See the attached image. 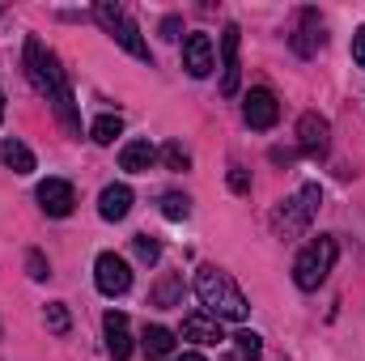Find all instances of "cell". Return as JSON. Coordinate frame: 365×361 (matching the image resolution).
<instances>
[{"mask_svg":"<svg viewBox=\"0 0 365 361\" xmlns=\"http://www.w3.org/2000/svg\"><path fill=\"white\" fill-rule=\"evenodd\" d=\"M26 77H30L34 90L56 106L60 123H64L73 136H81V115H77V102H73V86H68V77H64L56 51H47L38 39H26Z\"/></svg>","mask_w":365,"mask_h":361,"instance_id":"cell-1","label":"cell"},{"mask_svg":"<svg viewBox=\"0 0 365 361\" xmlns=\"http://www.w3.org/2000/svg\"><path fill=\"white\" fill-rule=\"evenodd\" d=\"M195 293H200V302L212 310V319H230V323H242L247 319V298H242V289L230 280V272H221L217 264H204V268L195 272Z\"/></svg>","mask_w":365,"mask_h":361,"instance_id":"cell-2","label":"cell"},{"mask_svg":"<svg viewBox=\"0 0 365 361\" xmlns=\"http://www.w3.org/2000/svg\"><path fill=\"white\" fill-rule=\"evenodd\" d=\"M336 238L331 234H319L314 243H306L302 251H297V260H293V280H297V289H306V293H314L323 280H327V272L336 264Z\"/></svg>","mask_w":365,"mask_h":361,"instance_id":"cell-3","label":"cell"},{"mask_svg":"<svg viewBox=\"0 0 365 361\" xmlns=\"http://www.w3.org/2000/svg\"><path fill=\"white\" fill-rule=\"evenodd\" d=\"M93 17H98V26H102L123 51H132L136 60H149V43L140 39V26L123 13V4H115V0H98V4H93Z\"/></svg>","mask_w":365,"mask_h":361,"instance_id":"cell-4","label":"cell"},{"mask_svg":"<svg viewBox=\"0 0 365 361\" xmlns=\"http://www.w3.org/2000/svg\"><path fill=\"white\" fill-rule=\"evenodd\" d=\"M319 204H323V191H319L314 183H306L297 195H289V200L280 204V217H276L280 230H284V234H302V230L310 225V217L319 213Z\"/></svg>","mask_w":365,"mask_h":361,"instance_id":"cell-5","label":"cell"},{"mask_svg":"<svg viewBox=\"0 0 365 361\" xmlns=\"http://www.w3.org/2000/svg\"><path fill=\"white\" fill-rule=\"evenodd\" d=\"M93 285H98V293H106V298L128 293V289H132V268H128V260L115 255V251H102V255L93 260Z\"/></svg>","mask_w":365,"mask_h":361,"instance_id":"cell-6","label":"cell"},{"mask_svg":"<svg viewBox=\"0 0 365 361\" xmlns=\"http://www.w3.org/2000/svg\"><path fill=\"white\" fill-rule=\"evenodd\" d=\"M297 145H302V153L323 158L327 145H331V123H327L319 111H306V115L297 119Z\"/></svg>","mask_w":365,"mask_h":361,"instance_id":"cell-7","label":"cell"},{"mask_svg":"<svg viewBox=\"0 0 365 361\" xmlns=\"http://www.w3.org/2000/svg\"><path fill=\"white\" fill-rule=\"evenodd\" d=\"M238 43H242V30H238V26H225V34H221V93H225V98L238 93V77H242Z\"/></svg>","mask_w":365,"mask_h":361,"instance_id":"cell-8","label":"cell"},{"mask_svg":"<svg viewBox=\"0 0 365 361\" xmlns=\"http://www.w3.org/2000/svg\"><path fill=\"white\" fill-rule=\"evenodd\" d=\"M182 68L191 73V77H208L212 68H217V51H212V39L208 34H187L182 39Z\"/></svg>","mask_w":365,"mask_h":361,"instance_id":"cell-9","label":"cell"},{"mask_svg":"<svg viewBox=\"0 0 365 361\" xmlns=\"http://www.w3.org/2000/svg\"><path fill=\"white\" fill-rule=\"evenodd\" d=\"M242 119H247V128L268 132L276 119H280V102H276V93L272 90H251L247 93V102H242Z\"/></svg>","mask_w":365,"mask_h":361,"instance_id":"cell-10","label":"cell"},{"mask_svg":"<svg viewBox=\"0 0 365 361\" xmlns=\"http://www.w3.org/2000/svg\"><path fill=\"white\" fill-rule=\"evenodd\" d=\"M289 43H293L297 56H314V51L323 47V21H319L314 9H302V13H297V30L289 34Z\"/></svg>","mask_w":365,"mask_h":361,"instance_id":"cell-11","label":"cell"},{"mask_svg":"<svg viewBox=\"0 0 365 361\" xmlns=\"http://www.w3.org/2000/svg\"><path fill=\"white\" fill-rule=\"evenodd\" d=\"M102 332H106V353H110V357L115 361L132 357V332H128V315H123V310H106Z\"/></svg>","mask_w":365,"mask_h":361,"instance_id":"cell-12","label":"cell"},{"mask_svg":"<svg viewBox=\"0 0 365 361\" xmlns=\"http://www.w3.org/2000/svg\"><path fill=\"white\" fill-rule=\"evenodd\" d=\"M38 204H43V213H47V217H68V213H73V204H77L73 183H64V179L38 183Z\"/></svg>","mask_w":365,"mask_h":361,"instance_id":"cell-13","label":"cell"},{"mask_svg":"<svg viewBox=\"0 0 365 361\" xmlns=\"http://www.w3.org/2000/svg\"><path fill=\"white\" fill-rule=\"evenodd\" d=\"M128 208H132V187H128V183H110V187H102V195H98V213H102V221H123Z\"/></svg>","mask_w":365,"mask_h":361,"instance_id":"cell-14","label":"cell"},{"mask_svg":"<svg viewBox=\"0 0 365 361\" xmlns=\"http://www.w3.org/2000/svg\"><path fill=\"white\" fill-rule=\"evenodd\" d=\"M182 340H195V345H221V340H225L221 319H212V315H187V319H182Z\"/></svg>","mask_w":365,"mask_h":361,"instance_id":"cell-15","label":"cell"},{"mask_svg":"<svg viewBox=\"0 0 365 361\" xmlns=\"http://www.w3.org/2000/svg\"><path fill=\"white\" fill-rule=\"evenodd\" d=\"M153 162H158V149H153L149 141H128V145L119 149V166L132 171V175H145Z\"/></svg>","mask_w":365,"mask_h":361,"instance_id":"cell-16","label":"cell"},{"mask_svg":"<svg viewBox=\"0 0 365 361\" xmlns=\"http://www.w3.org/2000/svg\"><path fill=\"white\" fill-rule=\"evenodd\" d=\"M170 353H175V332L170 327H145V357L149 361H170Z\"/></svg>","mask_w":365,"mask_h":361,"instance_id":"cell-17","label":"cell"},{"mask_svg":"<svg viewBox=\"0 0 365 361\" xmlns=\"http://www.w3.org/2000/svg\"><path fill=\"white\" fill-rule=\"evenodd\" d=\"M0 162H4L13 175H30V171H34V153H30L21 141H4V145H0Z\"/></svg>","mask_w":365,"mask_h":361,"instance_id":"cell-18","label":"cell"},{"mask_svg":"<svg viewBox=\"0 0 365 361\" xmlns=\"http://www.w3.org/2000/svg\"><path fill=\"white\" fill-rule=\"evenodd\" d=\"M90 136L98 145H115V136H123V119L119 115H98L90 128Z\"/></svg>","mask_w":365,"mask_h":361,"instance_id":"cell-19","label":"cell"},{"mask_svg":"<svg viewBox=\"0 0 365 361\" xmlns=\"http://www.w3.org/2000/svg\"><path fill=\"white\" fill-rule=\"evenodd\" d=\"M234 357H238V361H259V357H264V340H259L255 332H247V327H242V332L234 336Z\"/></svg>","mask_w":365,"mask_h":361,"instance_id":"cell-20","label":"cell"},{"mask_svg":"<svg viewBox=\"0 0 365 361\" xmlns=\"http://www.w3.org/2000/svg\"><path fill=\"white\" fill-rule=\"evenodd\" d=\"M162 213H166L170 221H187V217H191V200L179 195V191H166V195H162Z\"/></svg>","mask_w":365,"mask_h":361,"instance_id":"cell-21","label":"cell"},{"mask_svg":"<svg viewBox=\"0 0 365 361\" xmlns=\"http://www.w3.org/2000/svg\"><path fill=\"white\" fill-rule=\"evenodd\" d=\"M179 293H182V280H179V276H166V280L153 289V302H158V306H175V302H179Z\"/></svg>","mask_w":365,"mask_h":361,"instance_id":"cell-22","label":"cell"},{"mask_svg":"<svg viewBox=\"0 0 365 361\" xmlns=\"http://www.w3.org/2000/svg\"><path fill=\"white\" fill-rule=\"evenodd\" d=\"M132 247H136V255H140L145 264H158V260H162V243H158V238H149V234H136V238H132Z\"/></svg>","mask_w":365,"mask_h":361,"instance_id":"cell-23","label":"cell"},{"mask_svg":"<svg viewBox=\"0 0 365 361\" xmlns=\"http://www.w3.org/2000/svg\"><path fill=\"white\" fill-rule=\"evenodd\" d=\"M68 323H73V319H68V306H64V302H51V306H47V327H51L56 336H64Z\"/></svg>","mask_w":365,"mask_h":361,"instance_id":"cell-24","label":"cell"},{"mask_svg":"<svg viewBox=\"0 0 365 361\" xmlns=\"http://www.w3.org/2000/svg\"><path fill=\"white\" fill-rule=\"evenodd\" d=\"M162 158H166V166H170V171H187V166H191V153L182 149L179 141H170V145L162 149Z\"/></svg>","mask_w":365,"mask_h":361,"instance_id":"cell-25","label":"cell"},{"mask_svg":"<svg viewBox=\"0 0 365 361\" xmlns=\"http://www.w3.org/2000/svg\"><path fill=\"white\" fill-rule=\"evenodd\" d=\"M26 268H30L34 280H47V276H51V272H47V260H43V251H30V255H26Z\"/></svg>","mask_w":365,"mask_h":361,"instance_id":"cell-26","label":"cell"},{"mask_svg":"<svg viewBox=\"0 0 365 361\" xmlns=\"http://www.w3.org/2000/svg\"><path fill=\"white\" fill-rule=\"evenodd\" d=\"M230 187H234L238 195H247V191H251V179H247V171H242V166H234V171H230Z\"/></svg>","mask_w":365,"mask_h":361,"instance_id":"cell-27","label":"cell"},{"mask_svg":"<svg viewBox=\"0 0 365 361\" xmlns=\"http://www.w3.org/2000/svg\"><path fill=\"white\" fill-rule=\"evenodd\" d=\"M353 60H357V64L365 68V26L357 30V34H353Z\"/></svg>","mask_w":365,"mask_h":361,"instance_id":"cell-28","label":"cell"},{"mask_svg":"<svg viewBox=\"0 0 365 361\" xmlns=\"http://www.w3.org/2000/svg\"><path fill=\"white\" fill-rule=\"evenodd\" d=\"M162 34H166V39H179V17H166V21H162Z\"/></svg>","mask_w":365,"mask_h":361,"instance_id":"cell-29","label":"cell"},{"mask_svg":"<svg viewBox=\"0 0 365 361\" xmlns=\"http://www.w3.org/2000/svg\"><path fill=\"white\" fill-rule=\"evenodd\" d=\"M170 361H204L200 353H182V357H170Z\"/></svg>","mask_w":365,"mask_h":361,"instance_id":"cell-30","label":"cell"},{"mask_svg":"<svg viewBox=\"0 0 365 361\" xmlns=\"http://www.w3.org/2000/svg\"><path fill=\"white\" fill-rule=\"evenodd\" d=\"M0 119H4V93H0Z\"/></svg>","mask_w":365,"mask_h":361,"instance_id":"cell-31","label":"cell"},{"mask_svg":"<svg viewBox=\"0 0 365 361\" xmlns=\"http://www.w3.org/2000/svg\"><path fill=\"white\" fill-rule=\"evenodd\" d=\"M225 361H238V357H225Z\"/></svg>","mask_w":365,"mask_h":361,"instance_id":"cell-32","label":"cell"}]
</instances>
